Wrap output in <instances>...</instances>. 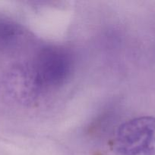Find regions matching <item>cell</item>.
Returning <instances> with one entry per match:
<instances>
[{"label":"cell","mask_w":155,"mask_h":155,"mask_svg":"<svg viewBox=\"0 0 155 155\" xmlns=\"http://www.w3.org/2000/svg\"><path fill=\"white\" fill-rule=\"evenodd\" d=\"M113 145L116 155H155V117L143 116L123 123Z\"/></svg>","instance_id":"1"},{"label":"cell","mask_w":155,"mask_h":155,"mask_svg":"<svg viewBox=\"0 0 155 155\" xmlns=\"http://www.w3.org/2000/svg\"><path fill=\"white\" fill-rule=\"evenodd\" d=\"M34 84L41 89H55L70 77L72 60L68 51L57 46L43 48L33 63Z\"/></svg>","instance_id":"2"}]
</instances>
